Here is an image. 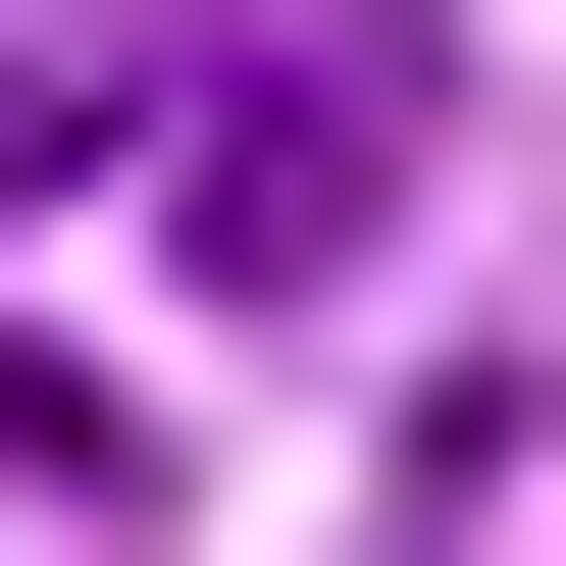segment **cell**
Listing matches in <instances>:
<instances>
[{
	"instance_id": "obj_1",
	"label": "cell",
	"mask_w": 566,
	"mask_h": 566,
	"mask_svg": "<svg viewBox=\"0 0 566 566\" xmlns=\"http://www.w3.org/2000/svg\"><path fill=\"white\" fill-rule=\"evenodd\" d=\"M155 207H207V258H360V207H412V0H258V52H155Z\"/></svg>"
},
{
	"instance_id": "obj_2",
	"label": "cell",
	"mask_w": 566,
	"mask_h": 566,
	"mask_svg": "<svg viewBox=\"0 0 566 566\" xmlns=\"http://www.w3.org/2000/svg\"><path fill=\"white\" fill-rule=\"evenodd\" d=\"M104 104H155V52H104V0H0V207H104Z\"/></svg>"
}]
</instances>
